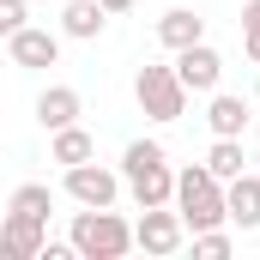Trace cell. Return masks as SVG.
Returning <instances> with one entry per match:
<instances>
[{
    "mask_svg": "<svg viewBox=\"0 0 260 260\" xmlns=\"http://www.w3.org/2000/svg\"><path fill=\"white\" fill-rule=\"evenodd\" d=\"M121 188L133 194V206H170L176 170H170V151L157 139H133L121 151Z\"/></svg>",
    "mask_w": 260,
    "mask_h": 260,
    "instance_id": "6da1fadb",
    "label": "cell"
},
{
    "mask_svg": "<svg viewBox=\"0 0 260 260\" xmlns=\"http://www.w3.org/2000/svg\"><path fill=\"white\" fill-rule=\"evenodd\" d=\"M61 188H67L73 206H115V200H121V176H115V170H103V164L91 157V164H73V170H67Z\"/></svg>",
    "mask_w": 260,
    "mask_h": 260,
    "instance_id": "52a82bcc",
    "label": "cell"
},
{
    "mask_svg": "<svg viewBox=\"0 0 260 260\" xmlns=\"http://www.w3.org/2000/svg\"><path fill=\"white\" fill-rule=\"evenodd\" d=\"M254 103H260V85H254Z\"/></svg>",
    "mask_w": 260,
    "mask_h": 260,
    "instance_id": "603a6c76",
    "label": "cell"
},
{
    "mask_svg": "<svg viewBox=\"0 0 260 260\" xmlns=\"http://www.w3.org/2000/svg\"><path fill=\"white\" fill-rule=\"evenodd\" d=\"M230 248H236V242H230L224 224H218V230H194V254H200V260H224Z\"/></svg>",
    "mask_w": 260,
    "mask_h": 260,
    "instance_id": "ac0fdd59",
    "label": "cell"
},
{
    "mask_svg": "<svg viewBox=\"0 0 260 260\" xmlns=\"http://www.w3.org/2000/svg\"><path fill=\"white\" fill-rule=\"evenodd\" d=\"M133 97H139V109H145L151 121H182V109H188V85L176 79V67H164V61L139 67Z\"/></svg>",
    "mask_w": 260,
    "mask_h": 260,
    "instance_id": "277c9868",
    "label": "cell"
},
{
    "mask_svg": "<svg viewBox=\"0 0 260 260\" xmlns=\"http://www.w3.org/2000/svg\"><path fill=\"white\" fill-rule=\"evenodd\" d=\"M97 6H103V12H109V18H115V12H133V6H139V0H97Z\"/></svg>",
    "mask_w": 260,
    "mask_h": 260,
    "instance_id": "7402d4cb",
    "label": "cell"
},
{
    "mask_svg": "<svg viewBox=\"0 0 260 260\" xmlns=\"http://www.w3.org/2000/svg\"><path fill=\"white\" fill-rule=\"evenodd\" d=\"M67 242H73L79 260H121L133 248V224L115 212V206H85V212H73Z\"/></svg>",
    "mask_w": 260,
    "mask_h": 260,
    "instance_id": "7a4b0ae2",
    "label": "cell"
},
{
    "mask_svg": "<svg viewBox=\"0 0 260 260\" xmlns=\"http://www.w3.org/2000/svg\"><path fill=\"white\" fill-rule=\"evenodd\" d=\"M103 24H109V12H103L97 0H67V12H61V37H73V43H91V37H103Z\"/></svg>",
    "mask_w": 260,
    "mask_h": 260,
    "instance_id": "4fadbf2b",
    "label": "cell"
},
{
    "mask_svg": "<svg viewBox=\"0 0 260 260\" xmlns=\"http://www.w3.org/2000/svg\"><path fill=\"white\" fill-rule=\"evenodd\" d=\"M242 49H248V61L260 67V30H242Z\"/></svg>",
    "mask_w": 260,
    "mask_h": 260,
    "instance_id": "44dd1931",
    "label": "cell"
},
{
    "mask_svg": "<svg viewBox=\"0 0 260 260\" xmlns=\"http://www.w3.org/2000/svg\"><path fill=\"white\" fill-rule=\"evenodd\" d=\"M6 49H12V61L18 67H55L61 61V30H37V24H24V30H12L6 37Z\"/></svg>",
    "mask_w": 260,
    "mask_h": 260,
    "instance_id": "9c48e42d",
    "label": "cell"
},
{
    "mask_svg": "<svg viewBox=\"0 0 260 260\" xmlns=\"http://www.w3.org/2000/svg\"><path fill=\"white\" fill-rule=\"evenodd\" d=\"M0 242H6L12 260H37L43 242H49V224L30 218V212H6V218H0Z\"/></svg>",
    "mask_w": 260,
    "mask_h": 260,
    "instance_id": "ba28073f",
    "label": "cell"
},
{
    "mask_svg": "<svg viewBox=\"0 0 260 260\" xmlns=\"http://www.w3.org/2000/svg\"><path fill=\"white\" fill-rule=\"evenodd\" d=\"M24 24H30L24 0H0V37H12V30H24Z\"/></svg>",
    "mask_w": 260,
    "mask_h": 260,
    "instance_id": "d6986e66",
    "label": "cell"
},
{
    "mask_svg": "<svg viewBox=\"0 0 260 260\" xmlns=\"http://www.w3.org/2000/svg\"><path fill=\"white\" fill-rule=\"evenodd\" d=\"M242 139H212V151H206V170L218 176V182H230V176H242Z\"/></svg>",
    "mask_w": 260,
    "mask_h": 260,
    "instance_id": "e0dca14e",
    "label": "cell"
},
{
    "mask_svg": "<svg viewBox=\"0 0 260 260\" xmlns=\"http://www.w3.org/2000/svg\"><path fill=\"white\" fill-rule=\"evenodd\" d=\"M6 212H30V218H43V224H49V212H55L49 182H18V188H12V200H6Z\"/></svg>",
    "mask_w": 260,
    "mask_h": 260,
    "instance_id": "2e32d148",
    "label": "cell"
},
{
    "mask_svg": "<svg viewBox=\"0 0 260 260\" xmlns=\"http://www.w3.org/2000/svg\"><path fill=\"white\" fill-rule=\"evenodd\" d=\"M188 242V224H182V212L176 206H139V224H133V248H145V254H176Z\"/></svg>",
    "mask_w": 260,
    "mask_h": 260,
    "instance_id": "5b68a950",
    "label": "cell"
},
{
    "mask_svg": "<svg viewBox=\"0 0 260 260\" xmlns=\"http://www.w3.org/2000/svg\"><path fill=\"white\" fill-rule=\"evenodd\" d=\"M170 206L182 212V224H188V230H218V224H230V212H224V182H218L206 164H188V170L176 176Z\"/></svg>",
    "mask_w": 260,
    "mask_h": 260,
    "instance_id": "3957f363",
    "label": "cell"
},
{
    "mask_svg": "<svg viewBox=\"0 0 260 260\" xmlns=\"http://www.w3.org/2000/svg\"><path fill=\"white\" fill-rule=\"evenodd\" d=\"M79 115H85V97H79L73 85H49V91L37 97V121H43L49 133H55V127H73Z\"/></svg>",
    "mask_w": 260,
    "mask_h": 260,
    "instance_id": "8fae6325",
    "label": "cell"
},
{
    "mask_svg": "<svg viewBox=\"0 0 260 260\" xmlns=\"http://www.w3.org/2000/svg\"><path fill=\"white\" fill-rule=\"evenodd\" d=\"M224 212H230V224L236 230H260V176H230L224 182Z\"/></svg>",
    "mask_w": 260,
    "mask_h": 260,
    "instance_id": "30bf717a",
    "label": "cell"
},
{
    "mask_svg": "<svg viewBox=\"0 0 260 260\" xmlns=\"http://www.w3.org/2000/svg\"><path fill=\"white\" fill-rule=\"evenodd\" d=\"M206 127H212V139H242V127H248V103L230 97V91H212V103H206Z\"/></svg>",
    "mask_w": 260,
    "mask_h": 260,
    "instance_id": "7c38bea8",
    "label": "cell"
},
{
    "mask_svg": "<svg viewBox=\"0 0 260 260\" xmlns=\"http://www.w3.org/2000/svg\"><path fill=\"white\" fill-rule=\"evenodd\" d=\"M200 37H206V18L188 12V6H170V12L157 18V43H164V49H188V43H200Z\"/></svg>",
    "mask_w": 260,
    "mask_h": 260,
    "instance_id": "5bb4252c",
    "label": "cell"
},
{
    "mask_svg": "<svg viewBox=\"0 0 260 260\" xmlns=\"http://www.w3.org/2000/svg\"><path fill=\"white\" fill-rule=\"evenodd\" d=\"M242 30H260V0H248V6H242Z\"/></svg>",
    "mask_w": 260,
    "mask_h": 260,
    "instance_id": "ffe728a7",
    "label": "cell"
},
{
    "mask_svg": "<svg viewBox=\"0 0 260 260\" xmlns=\"http://www.w3.org/2000/svg\"><path fill=\"white\" fill-rule=\"evenodd\" d=\"M49 157H55V164H67V170H73V164H91V157H97V139L79 127V121H73V127H55Z\"/></svg>",
    "mask_w": 260,
    "mask_h": 260,
    "instance_id": "9a60e30c",
    "label": "cell"
},
{
    "mask_svg": "<svg viewBox=\"0 0 260 260\" xmlns=\"http://www.w3.org/2000/svg\"><path fill=\"white\" fill-rule=\"evenodd\" d=\"M176 79L188 85V97H194V91H200V97H212V91L224 85V55L200 37V43H188V49H176Z\"/></svg>",
    "mask_w": 260,
    "mask_h": 260,
    "instance_id": "8992f818",
    "label": "cell"
}]
</instances>
